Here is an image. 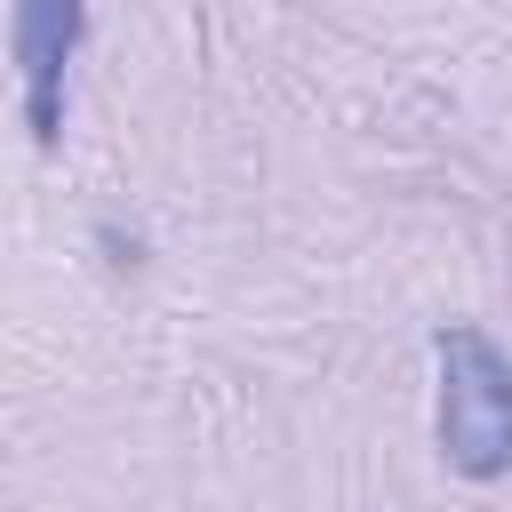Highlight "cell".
Instances as JSON below:
<instances>
[{
  "label": "cell",
  "instance_id": "obj_2",
  "mask_svg": "<svg viewBox=\"0 0 512 512\" xmlns=\"http://www.w3.org/2000/svg\"><path fill=\"white\" fill-rule=\"evenodd\" d=\"M8 32H16V72H24V128L48 152L64 136V64L88 32V8L80 0H16Z\"/></svg>",
  "mask_w": 512,
  "mask_h": 512
},
{
  "label": "cell",
  "instance_id": "obj_1",
  "mask_svg": "<svg viewBox=\"0 0 512 512\" xmlns=\"http://www.w3.org/2000/svg\"><path fill=\"white\" fill-rule=\"evenodd\" d=\"M440 360V456L464 480H496L512 472V360L488 328L448 320L432 336Z\"/></svg>",
  "mask_w": 512,
  "mask_h": 512
}]
</instances>
